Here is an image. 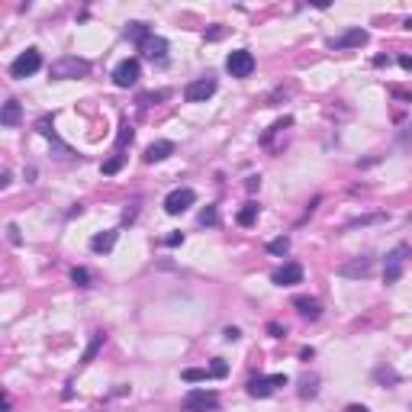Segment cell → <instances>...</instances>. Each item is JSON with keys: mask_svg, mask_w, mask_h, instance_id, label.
I'll return each instance as SVG.
<instances>
[{"mask_svg": "<svg viewBox=\"0 0 412 412\" xmlns=\"http://www.w3.org/2000/svg\"><path fill=\"white\" fill-rule=\"evenodd\" d=\"M216 222H219L216 206H206V210L200 213V226H216Z\"/></svg>", "mask_w": 412, "mask_h": 412, "instance_id": "obj_22", "label": "cell"}, {"mask_svg": "<svg viewBox=\"0 0 412 412\" xmlns=\"http://www.w3.org/2000/svg\"><path fill=\"white\" fill-rule=\"evenodd\" d=\"M168 155H174V142H155L145 148V161L148 165H155V161H165Z\"/></svg>", "mask_w": 412, "mask_h": 412, "instance_id": "obj_16", "label": "cell"}, {"mask_svg": "<svg viewBox=\"0 0 412 412\" xmlns=\"http://www.w3.org/2000/svg\"><path fill=\"white\" fill-rule=\"evenodd\" d=\"M387 213H374V216H361V219H351L345 229H358V226H374V222H383Z\"/></svg>", "mask_w": 412, "mask_h": 412, "instance_id": "obj_20", "label": "cell"}, {"mask_svg": "<svg viewBox=\"0 0 412 412\" xmlns=\"http://www.w3.org/2000/svg\"><path fill=\"white\" fill-rule=\"evenodd\" d=\"M399 142H403L406 148H412V129H409V132H403V139H399Z\"/></svg>", "mask_w": 412, "mask_h": 412, "instance_id": "obj_31", "label": "cell"}, {"mask_svg": "<svg viewBox=\"0 0 412 412\" xmlns=\"http://www.w3.org/2000/svg\"><path fill=\"white\" fill-rule=\"evenodd\" d=\"M71 277H75V284H81V287H87V280H91V274H87L84 268H77L75 274H71Z\"/></svg>", "mask_w": 412, "mask_h": 412, "instance_id": "obj_27", "label": "cell"}, {"mask_svg": "<svg viewBox=\"0 0 412 412\" xmlns=\"http://www.w3.org/2000/svg\"><path fill=\"white\" fill-rule=\"evenodd\" d=\"M213 93H216V77L206 75V77H197V81H190V84L184 87V97L190 103H203V100H210Z\"/></svg>", "mask_w": 412, "mask_h": 412, "instance_id": "obj_6", "label": "cell"}, {"mask_svg": "<svg viewBox=\"0 0 412 412\" xmlns=\"http://www.w3.org/2000/svg\"><path fill=\"white\" fill-rule=\"evenodd\" d=\"M119 165H123V155H116V158H109L107 165H103V174H116Z\"/></svg>", "mask_w": 412, "mask_h": 412, "instance_id": "obj_25", "label": "cell"}, {"mask_svg": "<svg viewBox=\"0 0 412 412\" xmlns=\"http://www.w3.org/2000/svg\"><path fill=\"white\" fill-rule=\"evenodd\" d=\"M270 280H274L277 287H293V284H300V280H303V268L290 261V264H284V268L274 270V274H270Z\"/></svg>", "mask_w": 412, "mask_h": 412, "instance_id": "obj_11", "label": "cell"}, {"mask_svg": "<svg viewBox=\"0 0 412 412\" xmlns=\"http://www.w3.org/2000/svg\"><path fill=\"white\" fill-rule=\"evenodd\" d=\"M268 332H270V335H274V338H284V328H280V326H274V322H270V326H268Z\"/></svg>", "mask_w": 412, "mask_h": 412, "instance_id": "obj_30", "label": "cell"}, {"mask_svg": "<svg viewBox=\"0 0 412 412\" xmlns=\"http://www.w3.org/2000/svg\"><path fill=\"white\" fill-rule=\"evenodd\" d=\"M7 238H10L13 245H20V229H17V226H7Z\"/></svg>", "mask_w": 412, "mask_h": 412, "instance_id": "obj_29", "label": "cell"}, {"mask_svg": "<svg viewBox=\"0 0 412 412\" xmlns=\"http://www.w3.org/2000/svg\"><path fill=\"white\" fill-rule=\"evenodd\" d=\"M113 245H116V232H113V229H109V232H100V236H93L91 238V248L97 254H107V252H113Z\"/></svg>", "mask_w": 412, "mask_h": 412, "instance_id": "obj_17", "label": "cell"}, {"mask_svg": "<svg viewBox=\"0 0 412 412\" xmlns=\"http://www.w3.org/2000/svg\"><path fill=\"white\" fill-rule=\"evenodd\" d=\"M219 406V396L213 390H190L184 399V409L187 412H213Z\"/></svg>", "mask_w": 412, "mask_h": 412, "instance_id": "obj_5", "label": "cell"}, {"mask_svg": "<svg viewBox=\"0 0 412 412\" xmlns=\"http://www.w3.org/2000/svg\"><path fill=\"white\" fill-rule=\"evenodd\" d=\"M345 412H367V406H358V403H351Z\"/></svg>", "mask_w": 412, "mask_h": 412, "instance_id": "obj_32", "label": "cell"}, {"mask_svg": "<svg viewBox=\"0 0 412 412\" xmlns=\"http://www.w3.org/2000/svg\"><path fill=\"white\" fill-rule=\"evenodd\" d=\"M274 387H287V377L284 374H270V377H254L252 383H248V393L252 396H270L274 393Z\"/></svg>", "mask_w": 412, "mask_h": 412, "instance_id": "obj_8", "label": "cell"}, {"mask_svg": "<svg viewBox=\"0 0 412 412\" xmlns=\"http://www.w3.org/2000/svg\"><path fill=\"white\" fill-rule=\"evenodd\" d=\"M367 29H348L345 36H338V39H332L328 43V49H335V52H342V49H361V45H367Z\"/></svg>", "mask_w": 412, "mask_h": 412, "instance_id": "obj_10", "label": "cell"}, {"mask_svg": "<svg viewBox=\"0 0 412 412\" xmlns=\"http://www.w3.org/2000/svg\"><path fill=\"white\" fill-rule=\"evenodd\" d=\"M103 348V332H97V335L91 338V345H87V351H84V358H81V364H91L93 358H97V351Z\"/></svg>", "mask_w": 412, "mask_h": 412, "instance_id": "obj_18", "label": "cell"}, {"mask_svg": "<svg viewBox=\"0 0 412 412\" xmlns=\"http://www.w3.org/2000/svg\"><path fill=\"white\" fill-rule=\"evenodd\" d=\"M126 142H132V129L123 123V132H119V139H116V148H119V152H123V145H126Z\"/></svg>", "mask_w": 412, "mask_h": 412, "instance_id": "obj_24", "label": "cell"}, {"mask_svg": "<svg viewBox=\"0 0 412 412\" xmlns=\"http://www.w3.org/2000/svg\"><path fill=\"white\" fill-rule=\"evenodd\" d=\"M268 252L270 254H287L290 252V242H287V238H274V242L268 245Z\"/></svg>", "mask_w": 412, "mask_h": 412, "instance_id": "obj_23", "label": "cell"}, {"mask_svg": "<svg viewBox=\"0 0 412 412\" xmlns=\"http://www.w3.org/2000/svg\"><path fill=\"white\" fill-rule=\"evenodd\" d=\"M39 68H43V55H39V49H26L23 55H17V59H13V65H10V77L23 81V77L36 75Z\"/></svg>", "mask_w": 412, "mask_h": 412, "instance_id": "obj_2", "label": "cell"}, {"mask_svg": "<svg viewBox=\"0 0 412 412\" xmlns=\"http://www.w3.org/2000/svg\"><path fill=\"white\" fill-rule=\"evenodd\" d=\"M403 254H406V245H399V248L387 258V270H383V280H387V284H396L399 274H403Z\"/></svg>", "mask_w": 412, "mask_h": 412, "instance_id": "obj_13", "label": "cell"}, {"mask_svg": "<svg viewBox=\"0 0 412 412\" xmlns=\"http://www.w3.org/2000/svg\"><path fill=\"white\" fill-rule=\"evenodd\" d=\"M142 75V68H139V59H123L116 68H113V84L116 87H132Z\"/></svg>", "mask_w": 412, "mask_h": 412, "instance_id": "obj_7", "label": "cell"}, {"mask_svg": "<svg viewBox=\"0 0 412 412\" xmlns=\"http://www.w3.org/2000/svg\"><path fill=\"white\" fill-rule=\"evenodd\" d=\"M254 219H258V203H245L238 213V226H252Z\"/></svg>", "mask_w": 412, "mask_h": 412, "instance_id": "obj_19", "label": "cell"}, {"mask_svg": "<svg viewBox=\"0 0 412 412\" xmlns=\"http://www.w3.org/2000/svg\"><path fill=\"white\" fill-rule=\"evenodd\" d=\"M226 71L232 77H252L254 75V55L248 49H236V52H229V59H226Z\"/></svg>", "mask_w": 412, "mask_h": 412, "instance_id": "obj_3", "label": "cell"}, {"mask_svg": "<svg viewBox=\"0 0 412 412\" xmlns=\"http://www.w3.org/2000/svg\"><path fill=\"white\" fill-rule=\"evenodd\" d=\"M20 119H23V107H20V100L10 97V100L3 103V109H0V123L7 129H13V126H20Z\"/></svg>", "mask_w": 412, "mask_h": 412, "instance_id": "obj_14", "label": "cell"}, {"mask_svg": "<svg viewBox=\"0 0 412 412\" xmlns=\"http://www.w3.org/2000/svg\"><path fill=\"white\" fill-rule=\"evenodd\" d=\"M87 71H91V61L77 59V55L52 61V68H49L52 81H75V77H87Z\"/></svg>", "mask_w": 412, "mask_h": 412, "instance_id": "obj_1", "label": "cell"}, {"mask_svg": "<svg viewBox=\"0 0 412 412\" xmlns=\"http://www.w3.org/2000/svg\"><path fill=\"white\" fill-rule=\"evenodd\" d=\"M194 203H197V194L190 187H177V190H171V194L165 197V213H168V216H181V213H187Z\"/></svg>", "mask_w": 412, "mask_h": 412, "instance_id": "obj_4", "label": "cell"}, {"mask_svg": "<svg viewBox=\"0 0 412 412\" xmlns=\"http://www.w3.org/2000/svg\"><path fill=\"white\" fill-rule=\"evenodd\" d=\"M126 36H129V39H132V43H142L145 36H152V33H148V26H145V23H129Z\"/></svg>", "mask_w": 412, "mask_h": 412, "instance_id": "obj_21", "label": "cell"}, {"mask_svg": "<svg viewBox=\"0 0 412 412\" xmlns=\"http://www.w3.org/2000/svg\"><path fill=\"white\" fill-rule=\"evenodd\" d=\"M139 52H142L148 61H165L168 59V43H165L161 36H145L142 43H139Z\"/></svg>", "mask_w": 412, "mask_h": 412, "instance_id": "obj_9", "label": "cell"}, {"mask_svg": "<svg viewBox=\"0 0 412 412\" xmlns=\"http://www.w3.org/2000/svg\"><path fill=\"white\" fill-rule=\"evenodd\" d=\"M210 377H226V364H222V361L213 364V367H210Z\"/></svg>", "mask_w": 412, "mask_h": 412, "instance_id": "obj_28", "label": "cell"}, {"mask_svg": "<svg viewBox=\"0 0 412 412\" xmlns=\"http://www.w3.org/2000/svg\"><path fill=\"white\" fill-rule=\"evenodd\" d=\"M370 270H374V258L364 254V258H354V261H348V264H342L338 274H342V277H367Z\"/></svg>", "mask_w": 412, "mask_h": 412, "instance_id": "obj_12", "label": "cell"}, {"mask_svg": "<svg viewBox=\"0 0 412 412\" xmlns=\"http://www.w3.org/2000/svg\"><path fill=\"white\" fill-rule=\"evenodd\" d=\"M293 306H296V312H300L303 319H319V316H322L319 300H310V296H296Z\"/></svg>", "mask_w": 412, "mask_h": 412, "instance_id": "obj_15", "label": "cell"}, {"mask_svg": "<svg viewBox=\"0 0 412 412\" xmlns=\"http://www.w3.org/2000/svg\"><path fill=\"white\" fill-rule=\"evenodd\" d=\"M210 370H184V380H206Z\"/></svg>", "mask_w": 412, "mask_h": 412, "instance_id": "obj_26", "label": "cell"}]
</instances>
